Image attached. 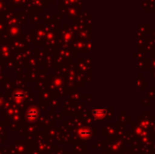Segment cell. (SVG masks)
I'll list each match as a JSON object with an SVG mask.
<instances>
[{"label": "cell", "instance_id": "cell-1", "mask_svg": "<svg viewBox=\"0 0 155 154\" xmlns=\"http://www.w3.org/2000/svg\"><path fill=\"white\" fill-rule=\"evenodd\" d=\"M36 117H37V112H36V111L32 110V111L28 112V113H27V118H28L29 120H35Z\"/></svg>", "mask_w": 155, "mask_h": 154}, {"label": "cell", "instance_id": "cell-2", "mask_svg": "<svg viewBox=\"0 0 155 154\" xmlns=\"http://www.w3.org/2000/svg\"><path fill=\"white\" fill-rule=\"evenodd\" d=\"M79 134H80L82 137H87V136L90 135V133H89V131H87V130H81V131H79Z\"/></svg>", "mask_w": 155, "mask_h": 154}]
</instances>
